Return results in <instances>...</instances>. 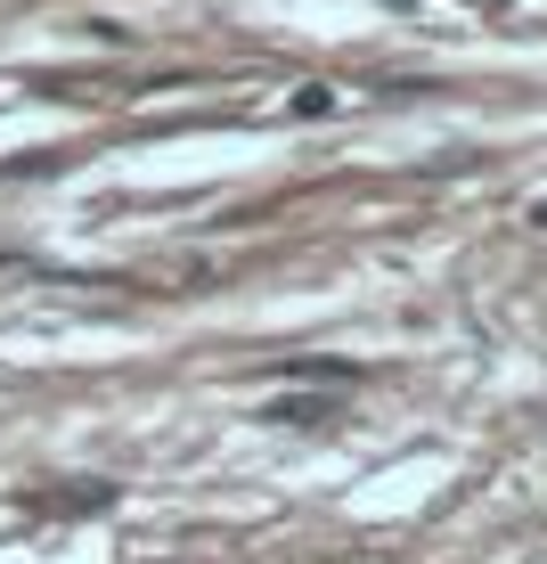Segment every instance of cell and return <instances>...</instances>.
Masks as SVG:
<instances>
[{
  "label": "cell",
  "instance_id": "obj_2",
  "mask_svg": "<svg viewBox=\"0 0 547 564\" xmlns=\"http://www.w3.org/2000/svg\"><path fill=\"white\" fill-rule=\"evenodd\" d=\"M262 417L270 425H327V417H336V401H270Z\"/></svg>",
  "mask_w": 547,
  "mask_h": 564
},
{
  "label": "cell",
  "instance_id": "obj_1",
  "mask_svg": "<svg viewBox=\"0 0 547 564\" xmlns=\"http://www.w3.org/2000/svg\"><path fill=\"white\" fill-rule=\"evenodd\" d=\"M33 508H42V516H99V508H114V482H83V491H42Z\"/></svg>",
  "mask_w": 547,
  "mask_h": 564
},
{
  "label": "cell",
  "instance_id": "obj_3",
  "mask_svg": "<svg viewBox=\"0 0 547 564\" xmlns=\"http://www.w3.org/2000/svg\"><path fill=\"white\" fill-rule=\"evenodd\" d=\"M286 107H295L303 123H319V115H336L343 99H336V83H303V90H295V99H286Z\"/></svg>",
  "mask_w": 547,
  "mask_h": 564
}]
</instances>
